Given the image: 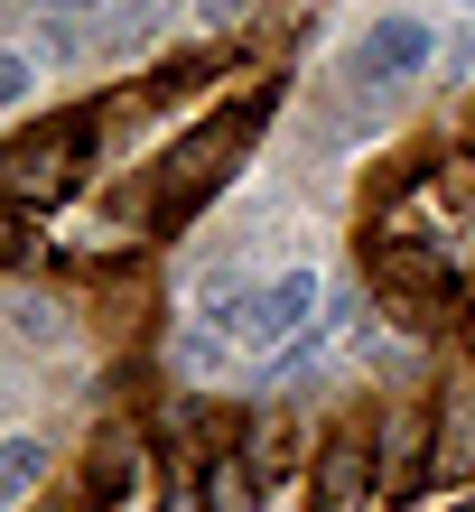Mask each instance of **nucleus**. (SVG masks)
<instances>
[{
  "instance_id": "1",
  "label": "nucleus",
  "mask_w": 475,
  "mask_h": 512,
  "mask_svg": "<svg viewBox=\"0 0 475 512\" xmlns=\"http://www.w3.org/2000/svg\"><path fill=\"white\" fill-rule=\"evenodd\" d=\"M261 122H271V94H243L233 112L196 122V131L159 159V177H150V224H187V215H196V196H215L224 177L243 168V149L261 140Z\"/></svg>"
},
{
  "instance_id": "2",
  "label": "nucleus",
  "mask_w": 475,
  "mask_h": 512,
  "mask_svg": "<svg viewBox=\"0 0 475 512\" xmlns=\"http://www.w3.org/2000/svg\"><path fill=\"white\" fill-rule=\"evenodd\" d=\"M84 149H94V122H84V112H56V122L19 131L10 149H0V187H10V205H19V215H38V205L75 196Z\"/></svg>"
},
{
  "instance_id": "3",
  "label": "nucleus",
  "mask_w": 475,
  "mask_h": 512,
  "mask_svg": "<svg viewBox=\"0 0 475 512\" xmlns=\"http://www.w3.org/2000/svg\"><path fill=\"white\" fill-rule=\"evenodd\" d=\"M215 326H224L243 354H280V345H299L308 326H317V270L299 261V270H280V280H261V289L215 298Z\"/></svg>"
},
{
  "instance_id": "4",
  "label": "nucleus",
  "mask_w": 475,
  "mask_h": 512,
  "mask_svg": "<svg viewBox=\"0 0 475 512\" xmlns=\"http://www.w3.org/2000/svg\"><path fill=\"white\" fill-rule=\"evenodd\" d=\"M354 84H373V94H392V84H410V75H429L438 66V28L429 19H373L364 38H354Z\"/></svg>"
},
{
  "instance_id": "5",
  "label": "nucleus",
  "mask_w": 475,
  "mask_h": 512,
  "mask_svg": "<svg viewBox=\"0 0 475 512\" xmlns=\"http://www.w3.org/2000/svg\"><path fill=\"white\" fill-rule=\"evenodd\" d=\"M373 280L410 308V326H438V308H448V252H420V243H373Z\"/></svg>"
},
{
  "instance_id": "6",
  "label": "nucleus",
  "mask_w": 475,
  "mask_h": 512,
  "mask_svg": "<svg viewBox=\"0 0 475 512\" xmlns=\"http://www.w3.org/2000/svg\"><path fill=\"white\" fill-rule=\"evenodd\" d=\"M373 485H382L373 447H364V438H326L317 466H308V512H364Z\"/></svg>"
},
{
  "instance_id": "7",
  "label": "nucleus",
  "mask_w": 475,
  "mask_h": 512,
  "mask_svg": "<svg viewBox=\"0 0 475 512\" xmlns=\"http://www.w3.org/2000/svg\"><path fill=\"white\" fill-rule=\"evenodd\" d=\"M429 475L475 485V382H448V401L429 419Z\"/></svg>"
},
{
  "instance_id": "8",
  "label": "nucleus",
  "mask_w": 475,
  "mask_h": 512,
  "mask_svg": "<svg viewBox=\"0 0 475 512\" xmlns=\"http://www.w3.org/2000/svg\"><path fill=\"white\" fill-rule=\"evenodd\" d=\"M373 466H382V494H420V475H429V429H420L410 410H392V419H382Z\"/></svg>"
},
{
  "instance_id": "9",
  "label": "nucleus",
  "mask_w": 475,
  "mask_h": 512,
  "mask_svg": "<svg viewBox=\"0 0 475 512\" xmlns=\"http://www.w3.org/2000/svg\"><path fill=\"white\" fill-rule=\"evenodd\" d=\"M140 485V429H103L94 438V503H122Z\"/></svg>"
},
{
  "instance_id": "10",
  "label": "nucleus",
  "mask_w": 475,
  "mask_h": 512,
  "mask_svg": "<svg viewBox=\"0 0 475 512\" xmlns=\"http://www.w3.org/2000/svg\"><path fill=\"white\" fill-rule=\"evenodd\" d=\"M159 512H215V485H205V457H196V447H177V457H168Z\"/></svg>"
},
{
  "instance_id": "11",
  "label": "nucleus",
  "mask_w": 475,
  "mask_h": 512,
  "mask_svg": "<svg viewBox=\"0 0 475 512\" xmlns=\"http://www.w3.org/2000/svg\"><path fill=\"white\" fill-rule=\"evenodd\" d=\"M38 475H47V447L38 438H10V447H0V494H10V512L38 494Z\"/></svg>"
},
{
  "instance_id": "12",
  "label": "nucleus",
  "mask_w": 475,
  "mask_h": 512,
  "mask_svg": "<svg viewBox=\"0 0 475 512\" xmlns=\"http://www.w3.org/2000/svg\"><path fill=\"white\" fill-rule=\"evenodd\" d=\"M243 475H252V485H280V475H289V429H280V419H261V429H252Z\"/></svg>"
},
{
  "instance_id": "13",
  "label": "nucleus",
  "mask_w": 475,
  "mask_h": 512,
  "mask_svg": "<svg viewBox=\"0 0 475 512\" xmlns=\"http://www.w3.org/2000/svg\"><path fill=\"white\" fill-rule=\"evenodd\" d=\"M19 94H28V56L10 47V56H0V103H19Z\"/></svg>"
},
{
  "instance_id": "14",
  "label": "nucleus",
  "mask_w": 475,
  "mask_h": 512,
  "mask_svg": "<svg viewBox=\"0 0 475 512\" xmlns=\"http://www.w3.org/2000/svg\"><path fill=\"white\" fill-rule=\"evenodd\" d=\"M19 336H28V345H47V336H56V317L38 308V298H19Z\"/></svg>"
},
{
  "instance_id": "15",
  "label": "nucleus",
  "mask_w": 475,
  "mask_h": 512,
  "mask_svg": "<svg viewBox=\"0 0 475 512\" xmlns=\"http://www.w3.org/2000/svg\"><path fill=\"white\" fill-rule=\"evenodd\" d=\"M196 10H205V19H233V10H243V0H196Z\"/></svg>"
},
{
  "instance_id": "16",
  "label": "nucleus",
  "mask_w": 475,
  "mask_h": 512,
  "mask_svg": "<svg viewBox=\"0 0 475 512\" xmlns=\"http://www.w3.org/2000/svg\"><path fill=\"white\" fill-rule=\"evenodd\" d=\"M457 10H475V0H457Z\"/></svg>"
},
{
  "instance_id": "17",
  "label": "nucleus",
  "mask_w": 475,
  "mask_h": 512,
  "mask_svg": "<svg viewBox=\"0 0 475 512\" xmlns=\"http://www.w3.org/2000/svg\"><path fill=\"white\" fill-rule=\"evenodd\" d=\"M457 512H475V503H457Z\"/></svg>"
},
{
  "instance_id": "18",
  "label": "nucleus",
  "mask_w": 475,
  "mask_h": 512,
  "mask_svg": "<svg viewBox=\"0 0 475 512\" xmlns=\"http://www.w3.org/2000/svg\"><path fill=\"white\" fill-rule=\"evenodd\" d=\"M466 168H475V159H466Z\"/></svg>"
}]
</instances>
